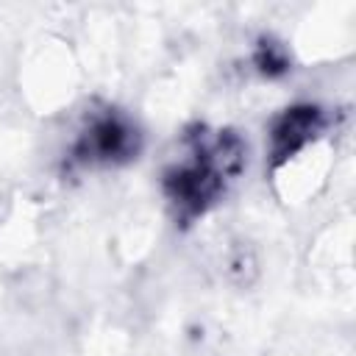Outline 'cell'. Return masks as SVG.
Instances as JSON below:
<instances>
[{
	"mask_svg": "<svg viewBox=\"0 0 356 356\" xmlns=\"http://www.w3.org/2000/svg\"><path fill=\"white\" fill-rule=\"evenodd\" d=\"M248 167V142L236 128L189 122L178 136V153L164 164L159 186L170 217L189 228L211 214Z\"/></svg>",
	"mask_w": 356,
	"mask_h": 356,
	"instance_id": "obj_1",
	"label": "cell"
},
{
	"mask_svg": "<svg viewBox=\"0 0 356 356\" xmlns=\"http://www.w3.org/2000/svg\"><path fill=\"white\" fill-rule=\"evenodd\" d=\"M142 147H145V134L128 111L117 106H97L86 111L83 122L78 125L67 147L64 161L70 170L125 167L139 159Z\"/></svg>",
	"mask_w": 356,
	"mask_h": 356,
	"instance_id": "obj_2",
	"label": "cell"
},
{
	"mask_svg": "<svg viewBox=\"0 0 356 356\" xmlns=\"http://www.w3.org/2000/svg\"><path fill=\"white\" fill-rule=\"evenodd\" d=\"M334 128V114L323 103L300 100L281 108L267 125V172L278 175Z\"/></svg>",
	"mask_w": 356,
	"mask_h": 356,
	"instance_id": "obj_3",
	"label": "cell"
},
{
	"mask_svg": "<svg viewBox=\"0 0 356 356\" xmlns=\"http://www.w3.org/2000/svg\"><path fill=\"white\" fill-rule=\"evenodd\" d=\"M250 64L261 78L281 81L292 72V53H289L286 42H281L278 36L261 33V36H256V42L250 47Z\"/></svg>",
	"mask_w": 356,
	"mask_h": 356,
	"instance_id": "obj_4",
	"label": "cell"
}]
</instances>
